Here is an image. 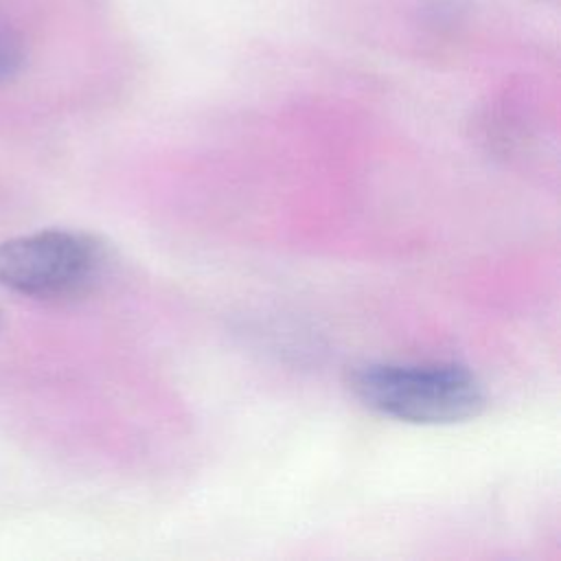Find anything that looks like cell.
I'll return each instance as SVG.
<instances>
[{"instance_id": "3957f363", "label": "cell", "mask_w": 561, "mask_h": 561, "mask_svg": "<svg viewBox=\"0 0 561 561\" xmlns=\"http://www.w3.org/2000/svg\"><path fill=\"white\" fill-rule=\"evenodd\" d=\"M26 61V44L13 20L0 9V83L11 81Z\"/></svg>"}, {"instance_id": "7a4b0ae2", "label": "cell", "mask_w": 561, "mask_h": 561, "mask_svg": "<svg viewBox=\"0 0 561 561\" xmlns=\"http://www.w3.org/2000/svg\"><path fill=\"white\" fill-rule=\"evenodd\" d=\"M103 243L79 230H39L0 243V285L31 298H72L103 276Z\"/></svg>"}, {"instance_id": "6da1fadb", "label": "cell", "mask_w": 561, "mask_h": 561, "mask_svg": "<svg viewBox=\"0 0 561 561\" xmlns=\"http://www.w3.org/2000/svg\"><path fill=\"white\" fill-rule=\"evenodd\" d=\"M348 388L364 408L416 425L462 423L486 405L482 381L456 362H368Z\"/></svg>"}, {"instance_id": "277c9868", "label": "cell", "mask_w": 561, "mask_h": 561, "mask_svg": "<svg viewBox=\"0 0 561 561\" xmlns=\"http://www.w3.org/2000/svg\"><path fill=\"white\" fill-rule=\"evenodd\" d=\"M0 324H2V320H0Z\"/></svg>"}]
</instances>
